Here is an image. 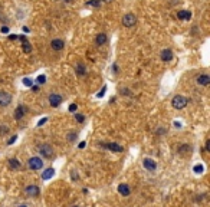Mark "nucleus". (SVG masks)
Wrapping results in <instances>:
<instances>
[{"mask_svg":"<svg viewBox=\"0 0 210 207\" xmlns=\"http://www.w3.org/2000/svg\"><path fill=\"white\" fill-rule=\"evenodd\" d=\"M105 91H107V86H104V88H102V89H101V92H99V94H98V98H102V96H104Z\"/></svg>","mask_w":210,"mask_h":207,"instance_id":"obj_29","label":"nucleus"},{"mask_svg":"<svg viewBox=\"0 0 210 207\" xmlns=\"http://www.w3.org/2000/svg\"><path fill=\"white\" fill-rule=\"evenodd\" d=\"M206 151H210V141L209 140L206 141Z\"/></svg>","mask_w":210,"mask_h":207,"instance_id":"obj_34","label":"nucleus"},{"mask_svg":"<svg viewBox=\"0 0 210 207\" xmlns=\"http://www.w3.org/2000/svg\"><path fill=\"white\" fill-rule=\"evenodd\" d=\"M0 30H2V33H9V28H7V26H3Z\"/></svg>","mask_w":210,"mask_h":207,"instance_id":"obj_32","label":"nucleus"},{"mask_svg":"<svg viewBox=\"0 0 210 207\" xmlns=\"http://www.w3.org/2000/svg\"><path fill=\"white\" fill-rule=\"evenodd\" d=\"M105 148H108V150L111 151H114V152H121V151H124L122 150V147L118 145L117 142H108V144H104Z\"/></svg>","mask_w":210,"mask_h":207,"instance_id":"obj_11","label":"nucleus"},{"mask_svg":"<svg viewBox=\"0 0 210 207\" xmlns=\"http://www.w3.org/2000/svg\"><path fill=\"white\" fill-rule=\"evenodd\" d=\"M63 2H66V3H69V2H72V0H63Z\"/></svg>","mask_w":210,"mask_h":207,"instance_id":"obj_40","label":"nucleus"},{"mask_svg":"<svg viewBox=\"0 0 210 207\" xmlns=\"http://www.w3.org/2000/svg\"><path fill=\"white\" fill-rule=\"evenodd\" d=\"M46 122H48V118H42V119L38 122V127H42L43 124H46Z\"/></svg>","mask_w":210,"mask_h":207,"instance_id":"obj_28","label":"nucleus"},{"mask_svg":"<svg viewBox=\"0 0 210 207\" xmlns=\"http://www.w3.org/2000/svg\"><path fill=\"white\" fill-rule=\"evenodd\" d=\"M75 119H77L78 122H84V121H85V117H84V115H82V114H75Z\"/></svg>","mask_w":210,"mask_h":207,"instance_id":"obj_22","label":"nucleus"},{"mask_svg":"<svg viewBox=\"0 0 210 207\" xmlns=\"http://www.w3.org/2000/svg\"><path fill=\"white\" fill-rule=\"evenodd\" d=\"M53 174H55V170L53 168H48V170H45V173L42 174V179L43 180H49V179H52Z\"/></svg>","mask_w":210,"mask_h":207,"instance_id":"obj_17","label":"nucleus"},{"mask_svg":"<svg viewBox=\"0 0 210 207\" xmlns=\"http://www.w3.org/2000/svg\"><path fill=\"white\" fill-rule=\"evenodd\" d=\"M75 207H79V206H75Z\"/></svg>","mask_w":210,"mask_h":207,"instance_id":"obj_42","label":"nucleus"},{"mask_svg":"<svg viewBox=\"0 0 210 207\" xmlns=\"http://www.w3.org/2000/svg\"><path fill=\"white\" fill-rule=\"evenodd\" d=\"M77 140V134L75 132H72V134H68V141L72 142V141H75Z\"/></svg>","mask_w":210,"mask_h":207,"instance_id":"obj_27","label":"nucleus"},{"mask_svg":"<svg viewBox=\"0 0 210 207\" xmlns=\"http://www.w3.org/2000/svg\"><path fill=\"white\" fill-rule=\"evenodd\" d=\"M135 23H137V17H135V14L134 13L124 14V17H122V24H124L125 28H131V26H134Z\"/></svg>","mask_w":210,"mask_h":207,"instance_id":"obj_2","label":"nucleus"},{"mask_svg":"<svg viewBox=\"0 0 210 207\" xmlns=\"http://www.w3.org/2000/svg\"><path fill=\"white\" fill-rule=\"evenodd\" d=\"M129 187H128V184H119L118 186V193L121 194V196H129Z\"/></svg>","mask_w":210,"mask_h":207,"instance_id":"obj_13","label":"nucleus"},{"mask_svg":"<svg viewBox=\"0 0 210 207\" xmlns=\"http://www.w3.org/2000/svg\"><path fill=\"white\" fill-rule=\"evenodd\" d=\"M171 104L176 109H183L187 105V98L186 96H183V95H176V96L173 98Z\"/></svg>","mask_w":210,"mask_h":207,"instance_id":"obj_1","label":"nucleus"},{"mask_svg":"<svg viewBox=\"0 0 210 207\" xmlns=\"http://www.w3.org/2000/svg\"><path fill=\"white\" fill-rule=\"evenodd\" d=\"M85 145L86 144H85V141H84V142H79V145L78 147H79V148H85Z\"/></svg>","mask_w":210,"mask_h":207,"instance_id":"obj_36","label":"nucleus"},{"mask_svg":"<svg viewBox=\"0 0 210 207\" xmlns=\"http://www.w3.org/2000/svg\"><path fill=\"white\" fill-rule=\"evenodd\" d=\"M23 85H24V86H32V85H33V81L30 79V78H24V79H23Z\"/></svg>","mask_w":210,"mask_h":207,"instance_id":"obj_23","label":"nucleus"},{"mask_svg":"<svg viewBox=\"0 0 210 207\" xmlns=\"http://www.w3.org/2000/svg\"><path fill=\"white\" fill-rule=\"evenodd\" d=\"M99 2H107L108 3V2H112V0H99Z\"/></svg>","mask_w":210,"mask_h":207,"instance_id":"obj_39","label":"nucleus"},{"mask_svg":"<svg viewBox=\"0 0 210 207\" xmlns=\"http://www.w3.org/2000/svg\"><path fill=\"white\" fill-rule=\"evenodd\" d=\"M197 84H199V85H203V86L209 85L210 84V76L209 75H200V76H197Z\"/></svg>","mask_w":210,"mask_h":207,"instance_id":"obj_14","label":"nucleus"},{"mask_svg":"<svg viewBox=\"0 0 210 207\" xmlns=\"http://www.w3.org/2000/svg\"><path fill=\"white\" fill-rule=\"evenodd\" d=\"M63 46H65V42H63L62 39H53L52 42H51V47H52L53 51H62Z\"/></svg>","mask_w":210,"mask_h":207,"instance_id":"obj_9","label":"nucleus"},{"mask_svg":"<svg viewBox=\"0 0 210 207\" xmlns=\"http://www.w3.org/2000/svg\"><path fill=\"white\" fill-rule=\"evenodd\" d=\"M28 164H29V167L32 170H40L43 167V161H42V158H39V157H32L30 160L28 161Z\"/></svg>","mask_w":210,"mask_h":207,"instance_id":"obj_4","label":"nucleus"},{"mask_svg":"<svg viewBox=\"0 0 210 207\" xmlns=\"http://www.w3.org/2000/svg\"><path fill=\"white\" fill-rule=\"evenodd\" d=\"M26 112H28V108H26V107H23V105H19L17 108L14 109V112H13L14 119H22V118L26 115Z\"/></svg>","mask_w":210,"mask_h":207,"instance_id":"obj_6","label":"nucleus"},{"mask_svg":"<svg viewBox=\"0 0 210 207\" xmlns=\"http://www.w3.org/2000/svg\"><path fill=\"white\" fill-rule=\"evenodd\" d=\"M32 91H33V92H39V86H36V85H32Z\"/></svg>","mask_w":210,"mask_h":207,"instance_id":"obj_33","label":"nucleus"},{"mask_svg":"<svg viewBox=\"0 0 210 207\" xmlns=\"http://www.w3.org/2000/svg\"><path fill=\"white\" fill-rule=\"evenodd\" d=\"M161 59L163 61H171L173 59V52L170 51V49H164V51H161Z\"/></svg>","mask_w":210,"mask_h":207,"instance_id":"obj_15","label":"nucleus"},{"mask_svg":"<svg viewBox=\"0 0 210 207\" xmlns=\"http://www.w3.org/2000/svg\"><path fill=\"white\" fill-rule=\"evenodd\" d=\"M61 102H62V96H61V95H58V94L49 95V104H51V107L56 108V107L61 105Z\"/></svg>","mask_w":210,"mask_h":207,"instance_id":"obj_5","label":"nucleus"},{"mask_svg":"<svg viewBox=\"0 0 210 207\" xmlns=\"http://www.w3.org/2000/svg\"><path fill=\"white\" fill-rule=\"evenodd\" d=\"M107 40H108V38H107V35H105V33H99V35H96L95 43L98 45V46H102V45H105V43H107Z\"/></svg>","mask_w":210,"mask_h":207,"instance_id":"obj_12","label":"nucleus"},{"mask_svg":"<svg viewBox=\"0 0 210 207\" xmlns=\"http://www.w3.org/2000/svg\"><path fill=\"white\" fill-rule=\"evenodd\" d=\"M39 152H40L45 158L53 157V148L49 145V144H42V145H39Z\"/></svg>","mask_w":210,"mask_h":207,"instance_id":"obj_3","label":"nucleus"},{"mask_svg":"<svg viewBox=\"0 0 210 207\" xmlns=\"http://www.w3.org/2000/svg\"><path fill=\"white\" fill-rule=\"evenodd\" d=\"M86 5H88V6H92V7H99V6H101V2H99V0H89Z\"/></svg>","mask_w":210,"mask_h":207,"instance_id":"obj_20","label":"nucleus"},{"mask_svg":"<svg viewBox=\"0 0 210 207\" xmlns=\"http://www.w3.org/2000/svg\"><path fill=\"white\" fill-rule=\"evenodd\" d=\"M23 51L26 52V53H29V52L32 51V47H30V43H29V42H24L23 43Z\"/></svg>","mask_w":210,"mask_h":207,"instance_id":"obj_24","label":"nucleus"},{"mask_svg":"<svg viewBox=\"0 0 210 207\" xmlns=\"http://www.w3.org/2000/svg\"><path fill=\"white\" fill-rule=\"evenodd\" d=\"M7 131H9V128L6 127V125H0V135H5V134H7Z\"/></svg>","mask_w":210,"mask_h":207,"instance_id":"obj_26","label":"nucleus"},{"mask_svg":"<svg viewBox=\"0 0 210 207\" xmlns=\"http://www.w3.org/2000/svg\"><path fill=\"white\" fill-rule=\"evenodd\" d=\"M9 165H10V168H14V170L20 168V163L16 160V158H12V160H9Z\"/></svg>","mask_w":210,"mask_h":207,"instance_id":"obj_19","label":"nucleus"},{"mask_svg":"<svg viewBox=\"0 0 210 207\" xmlns=\"http://www.w3.org/2000/svg\"><path fill=\"white\" fill-rule=\"evenodd\" d=\"M36 81H38V84L43 85L45 82H46V76H45V75H39V76H38V79H36Z\"/></svg>","mask_w":210,"mask_h":207,"instance_id":"obj_25","label":"nucleus"},{"mask_svg":"<svg viewBox=\"0 0 210 207\" xmlns=\"http://www.w3.org/2000/svg\"><path fill=\"white\" fill-rule=\"evenodd\" d=\"M19 207H28V206H24V204H22V206H19Z\"/></svg>","mask_w":210,"mask_h":207,"instance_id":"obj_41","label":"nucleus"},{"mask_svg":"<svg viewBox=\"0 0 210 207\" xmlns=\"http://www.w3.org/2000/svg\"><path fill=\"white\" fill-rule=\"evenodd\" d=\"M9 39H10V40H16V39H17V36H16V35H10Z\"/></svg>","mask_w":210,"mask_h":207,"instance_id":"obj_35","label":"nucleus"},{"mask_svg":"<svg viewBox=\"0 0 210 207\" xmlns=\"http://www.w3.org/2000/svg\"><path fill=\"white\" fill-rule=\"evenodd\" d=\"M77 73L79 76H82V75H85V73H86V68H85V65H84V63H78V65H77Z\"/></svg>","mask_w":210,"mask_h":207,"instance_id":"obj_18","label":"nucleus"},{"mask_svg":"<svg viewBox=\"0 0 210 207\" xmlns=\"http://www.w3.org/2000/svg\"><path fill=\"white\" fill-rule=\"evenodd\" d=\"M77 108H78L77 104H72V105H69V111H71V112H72V111H77Z\"/></svg>","mask_w":210,"mask_h":207,"instance_id":"obj_30","label":"nucleus"},{"mask_svg":"<svg viewBox=\"0 0 210 207\" xmlns=\"http://www.w3.org/2000/svg\"><path fill=\"white\" fill-rule=\"evenodd\" d=\"M122 94H124V95H128V94H129V91H128V89H122Z\"/></svg>","mask_w":210,"mask_h":207,"instance_id":"obj_37","label":"nucleus"},{"mask_svg":"<svg viewBox=\"0 0 210 207\" xmlns=\"http://www.w3.org/2000/svg\"><path fill=\"white\" fill-rule=\"evenodd\" d=\"M194 173H197V174H200V173H203V170H204V167L201 164H199V165H194Z\"/></svg>","mask_w":210,"mask_h":207,"instance_id":"obj_21","label":"nucleus"},{"mask_svg":"<svg viewBox=\"0 0 210 207\" xmlns=\"http://www.w3.org/2000/svg\"><path fill=\"white\" fill-rule=\"evenodd\" d=\"M10 101H12L10 94H7V92H0V105H2V107H7L10 104Z\"/></svg>","mask_w":210,"mask_h":207,"instance_id":"obj_10","label":"nucleus"},{"mask_svg":"<svg viewBox=\"0 0 210 207\" xmlns=\"http://www.w3.org/2000/svg\"><path fill=\"white\" fill-rule=\"evenodd\" d=\"M23 32H24V33H28V32H29V28H26V26H23Z\"/></svg>","mask_w":210,"mask_h":207,"instance_id":"obj_38","label":"nucleus"},{"mask_svg":"<svg viewBox=\"0 0 210 207\" xmlns=\"http://www.w3.org/2000/svg\"><path fill=\"white\" fill-rule=\"evenodd\" d=\"M177 17L180 20H189L191 17V13L189 10H180V12L177 13Z\"/></svg>","mask_w":210,"mask_h":207,"instance_id":"obj_16","label":"nucleus"},{"mask_svg":"<svg viewBox=\"0 0 210 207\" xmlns=\"http://www.w3.org/2000/svg\"><path fill=\"white\" fill-rule=\"evenodd\" d=\"M16 138H17V137H16V135H14V137H12V138H10V140H9V141H7V144H9V145H12V144H13V142L16 141Z\"/></svg>","mask_w":210,"mask_h":207,"instance_id":"obj_31","label":"nucleus"},{"mask_svg":"<svg viewBox=\"0 0 210 207\" xmlns=\"http://www.w3.org/2000/svg\"><path fill=\"white\" fill-rule=\"evenodd\" d=\"M24 193L28 194V196H30V197H36V196H39L40 190H39L38 186H28V187L24 188Z\"/></svg>","mask_w":210,"mask_h":207,"instance_id":"obj_8","label":"nucleus"},{"mask_svg":"<svg viewBox=\"0 0 210 207\" xmlns=\"http://www.w3.org/2000/svg\"><path fill=\"white\" fill-rule=\"evenodd\" d=\"M143 165H144V168L148 170V171H154V170L157 168V163L154 160H151V158H144Z\"/></svg>","mask_w":210,"mask_h":207,"instance_id":"obj_7","label":"nucleus"}]
</instances>
